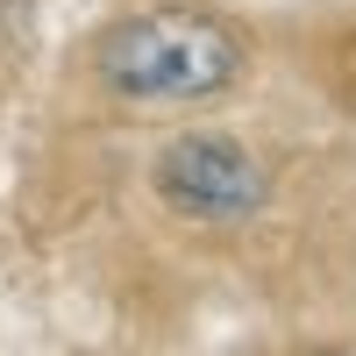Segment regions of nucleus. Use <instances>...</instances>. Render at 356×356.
I'll return each mask as SVG.
<instances>
[{"label":"nucleus","instance_id":"f257e3e1","mask_svg":"<svg viewBox=\"0 0 356 356\" xmlns=\"http://www.w3.org/2000/svg\"><path fill=\"white\" fill-rule=\"evenodd\" d=\"M93 65L122 100H214L243 65V43L214 15L150 8V15H129L107 29Z\"/></svg>","mask_w":356,"mask_h":356},{"label":"nucleus","instance_id":"f03ea898","mask_svg":"<svg viewBox=\"0 0 356 356\" xmlns=\"http://www.w3.org/2000/svg\"><path fill=\"white\" fill-rule=\"evenodd\" d=\"M157 200L186 221H250L264 207V164L221 129L171 136L157 157Z\"/></svg>","mask_w":356,"mask_h":356}]
</instances>
